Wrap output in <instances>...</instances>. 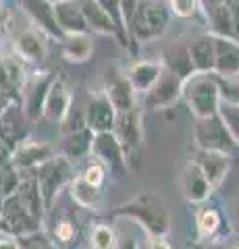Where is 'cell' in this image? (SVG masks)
I'll use <instances>...</instances> for the list:
<instances>
[{
  "label": "cell",
  "mask_w": 239,
  "mask_h": 249,
  "mask_svg": "<svg viewBox=\"0 0 239 249\" xmlns=\"http://www.w3.org/2000/svg\"><path fill=\"white\" fill-rule=\"evenodd\" d=\"M114 216L135 222V227L148 237H166L171 232V212L160 196L152 191L137 193L119 210H114Z\"/></svg>",
  "instance_id": "obj_1"
},
{
  "label": "cell",
  "mask_w": 239,
  "mask_h": 249,
  "mask_svg": "<svg viewBox=\"0 0 239 249\" xmlns=\"http://www.w3.org/2000/svg\"><path fill=\"white\" fill-rule=\"evenodd\" d=\"M183 100L187 102L194 119L217 116L222 102L221 81L214 73H191L183 81Z\"/></svg>",
  "instance_id": "obj_2"
},
{
  "label": "cell",
  "mask_w": 239,
  "mask_h": 249,
  "mask_svg": "<svg viewBox=\"0 0 239 249\" xmlns=\"http://www.w3.org/2000/svg\"><path fill=\"white\" fill-rule=\"evenodd\" d=\"M75 175H77L75 164L58 152L36 170V178H37V185H40L46 210L55 206V201L58 199L60 193L67 191V187Z\"/></svg>",
  "instance_id": "obj_3"
},
{
  "label": "cell",
  "mask_w": 239,
  "mask_h": 249,
  "mask_svg": "<svg viewBox=\"0 0 239 249\" xmlns=\"http://www.w3.org/2000/svg\"><path fill=\"white\" fill-rule=\"evenodd\" d=\"M191 137H194V145L198 150H217L231 156L239 150L219 114L208 116V119H194Z\"/></svg>",
  "instance_id": "obj_4"
},
{
  "label": "cell",
  "mask_w": 239,
  "mask_h": 249,
  "mask_svg": "<svg viewBox=\"0 0 239 249\" xmlns=\"http://www.w3.org/2000/svg\"><path fill=\"white\" fill-rule=\"evenodd\" d=\"M112 133L121 142L123 152H125V158H127V166L131 168L137 162V156H140L144 145V124H142L140 106L127 112H119L112 127Z\"/></svg>",
  "instance_id": "obj_5"
},
{
  "label": "cell",
  "mask_w": 239,
  "mask_h": 249,
  "mask_svg": "<svg viewBox=\"0 0 239 249\" xmlns=\"http://www.w3.org/2000/svg\"><path fill=\"white\" fill-rule=\"evenodd\" d=\"M55 154H56V147L50 145L48 142L27 137V139H23L21 143H17V147H15L11 164L17 168L21 175L36 173V170L40 168L46 160H50Z\"/></svg>",
  "instance_id": "obj_6"
},
{
  "label": "cell",
  "mask_w": 239,
  "mask_h": 249,
  "mask_svg": "<svg viewBox=\"0 0 239 249\" xmlns=\"http://www.w3.org/2000/svg\"><path fill=\"white\" fill-rule=\"evenodd\" d=\"M183 81L171 69H165L160 79L154 83V88L144 96V106L148 110H166L177 100L183 98Z\"/></svg>",
  "instance_id": "obj_7"
},
{
  "label": "cell",
  "mask_w": 239,
  "mask_h": 249,
  "mask_svg": "<svg viewBox=\"0 0 239 249\" xmlns=\"http://www.w3.org/2000/svg\"><path fill=\"white\" fill-rule=\"evenodd\" d=\"M179 189H181L183 199L187 201V204H191V206L206 204V201L212 197V193L217 191L210 185V181L206 178V175L202 173V168H200L191 158L185 162V166L181 170Z\"/></svg>",
  "instance_id": "obj_8"
},
{
  "label": "cell",
  "mask_w": 239,
  "mask_h": 249,
  "mask_svg": "<svg viewBox=\"0 0 239 249\" xmlns=\"http://www.w3.org/2000/svg\"><path fill=\"white\" fill-rule=\"evenodd\" d=\"M117 108L112 106L110 98L106 96L104 89L92 91L88 98V104L83 108V116H86V124L94 131V133H104V131H112L114 121H117Z\"/></svg>",
  "instance_id": "obj_9"
},
{
  "label": "cell",
  "mask_w": 239,
  "mask_h": 249,
  "mask_svg": "<svg viewBox=\"0 0 239 249\" xmlns=\"http://www.w3.org/2000/svg\"><path fill=\"white\" fill-rule=\"evenodd\" d=\"M92 158L100 160L109 168V173H125L127 158L123 152V145L117 139L112 131H104V133H94V142H92Z\"/></svg>",
  "instance_id": "obj_10"
},
{
  "label": "cell",
  "mask_w": 239,
  "mask_h": 249,
  "mask_svg": "<svg viewBox=\"0 0 239 249\" xmlns=\"http://www.w3.org/2000/svg\"><path fill=\"white\" fill-rule=\"evenodd\" d=\"M52 81L55 79L48 73H34L25 77V83L21 88V106L32 123H37L42 119L44 100H46V93H48Z\"/></svg>",
  "instance_id": "obj_11"
},
{
  "label": "cell",
  "mask_w": 239,
  "mask_h": 249,
  "mask_svg": "<svg viewBox=\"0 0 239 249\" xmlns=\"http://www.w3.org/2000/svg\"><path fill=\"white\" fill-rule=\"evenodd\" d=\"M29 123L32 121L27 119L21 102L11 100V102L0 110V137L17 147V143H21L23 139L29 137L27 135V124Z\"/></svg>",
  "instance_id": "obj_12"
},
{
  "label": "cell",
  "mask_w": 239,
  "mask_h": 249,
  "mask_svg": "<svg viewBox=\"0 0 239 249\" xmlns=\"http://www.w3.org/2000/svg\"><path fill=\"white\" fill-rule=\"evenodd\" d=\"M191 160L202 168V173L206 175V178L210 181V185L214 189H219V187L225 183V178L231 170V160H233V156L225 154V152H217V150H198L196 147Z\"/></svg>",
  "instance_id": "obj_13"
},
{
  "label": "cell",
  "mask_w": 239,
  "mask_h": 249,
  "mask_svg": "<svg viewBox=\"0 0 239 249\" xmlns=\"http://www.w3.org/2000/svg\"><path fill=\"white\" fill-rule=\"evenodd\" d=\"M129 21H131V29L135 31V36L140 40H150V37L163 34L168 17L165 9H160V6L146 4V6H137V11H133Z\"/></svg>",
  "instance_id": "obj_14"
},
{
  "label": "cell",
  "mask_w": 239,
  "mask_h": 249,
  "mask_svg": "<svg viewBox=\"0 0 239 249\" xmlns=\"http://www.w3.org/2000/svg\"><path fill=\"white\" fill-rule=\"evenodd\" d=\"M73 104V96L69 88L65 85V81L55 79L50 83V89L46 93V100H44V108H42V119L46 123H52V124H60L65 121V116L69 114Z\"/></svg>",
  "instance_id": "obj_15"
},
{
  "label": "cell",
  "mask_w": 239,
  "mask_h": 249,
  "mask_svg": "<svg viewBox=\"0 0 239 249\" xmlns=\"http://www.w3.org/2000/svg\"><path fill=\"white\" fill-rule=\"evenodd\" d=\"M92 142H94V131L90 127H81V129L69 131V133H60L56 152L63 154L65 158H69L73 164H77V162L90 158Z\"/></svg>",
  "instance_id": "obj_16"
},
{
  "label": "cell",
  "mask_w": 239,
  "mask_h": 249,
  "mask_svg": "<svg viewBox=\"0 0 239 249\" xmlns=\"http://www.w3.org/2000/svg\"><path fill=\"white\" fill-rule=\"evenodd\" d=\"M163 73H165V65L160 60H137L127 69L125 77L137 96L140 93L146 96L154 88V83L160 79Z\"/></svg>",
  "instance_id": "obj_17"
},
{
  "label": "cell",
  "mask_w": 239,
  "mask_h": 249,
  "mask_svg": "<svg viewBox=\"0 0 239 249\" xmlns=\"http://www.w3.org/2000/svg\"><path fill=\"white\" fill-rule=\"evenodd\" d=\"M214 54H217L214 75L222 77V79L239 75V42H235L233 37L217 36L214 37Z\"/></svg>",
  "instance_id": "obj_18"
},
{
  "label": "cell",
  "mask_w": 239,
  "mask_h": 249,
  "mask_svg": "<svg viewBox=\"0 0 239 249\" xmlns=\"http://www.w3.org/2000/svg\"><path fill=\"white\" fill-rule=\"evenodd\" d=\"M194 222H196L198 241H221V231L222 224H225V218H222V212L217 206H210L208 201L200 204L196 208Z\"/></svg>",
  "instance_id": "obj_19"
},
{
  "label": "cell",
  "mask_w": 239,
  "mask_h": 249,
  "mask_svg": "<svg viewBox=\"0 0 239 249\" xmlns=\"http://www.w3.org/2000/svg\"><path fill=\"white\" fill-rule=\"evenodd\" d=\"M17 197L21 201V206L25 208V212L34 218L37 224H42L44 214H46V204L40 191V185H37L36 173H27L23 175V181L17 189Z\"/></svg>",
  "instance_id": "obj_20"
},
{
  "label": "cell",
  "mask_w": 239,
  "mask_h": 249,
  "mask_svg": "<svg viewBox=\"0 0 239 249\" xmlns=\"http://www.w3.org/2000/svg\"><path fill=\"white\" fill-rule=\"evenodd\" d=\"M67 193H69V197H71V201L77 208L90 210V212H96V210L102 208V201H104L102 189L88 183L86 178L81 177V173L71 178V183H69V187H67Z\"/></svg>",
  "instance_id": "obj_21"
},
{
  "label": "cell",
  "mask_w": 239,
  "mask_h": 249,
  "mask_svg": "<svg viewBox=\"0 0 239 249\" xmlns=\"http://www.w3.org/2000/svg\"><path fill=\"white\" fill-rule=\"evenodd\" d=\"M104 91L110 98L112 106L117 108V112H127L140 106L137 104V93L133 91L125 75H114L110 81H106Z\"/></svg>",
  "instance_id": "obj_22"
},
{
  "label": "cell",
  "mask_w": 239,
  "mask_h": 249,
  "mask_svg": "<svg viewBox=\"0 0 239 249\" xmlns=\"http://www.w3.org/2000/svg\"><path fill=\"white\" fill-rule=\"evenodd\" d=\"M55 13H56L58 27L63 29L65 34H86V31L90 29L77 0H60V2L56 4Z\"/></svg>",
  "instance_id": "obj_23"
},
{
  "label": "cell",
  "mask_w": 239,
  "mask_h": 249,
  "mask_svg": "<svg viewBox=\"0 0 239 249\" xmlns=\"http://www.w3.org/2000/svg\"><path fill=\"white\" fill-rule=\"evenodd\" d=\"M189 60L196 73H214L217 67V54H214V37L202 36L189 46Z\"/></svg>",
  "instance_id": "obj_24"
},
{
  "label": "cell",
  "mask_w": 239,
  "mask_h": 249,
  "mask_svg": "<svg viewBox=\"0 0 239 249\" xmlns=\"http://www.w3.org/2000/svg\"><path fill=\"white\" fill-rule=\"evenodd\" d=\"M79 6L83 11V17L88 21V27L98 34H109L112 36L117 29V21L112 19V15L104 9L98 0H79Z\"/></svg>",
  "instance_id": "obj_25"
},
{
  "label": "cell",
  "mask_w": 239,
  "mask_h": 249,
  "mask_svg": "<svg viewBox=\"0 0 239 249\" xmlns=\"http://www.w3.org/2000/svg\"><path fill=\"white\" fill-rule=\"evenodd\" d=\"M15 50H17V56H21L23 60H29V62L44 60V56H46V40H44L42 31L23 29L21 34L15 37Z\"/></svg>",
  "instance_id": "obj_26"
},
{
  "label": "cell",
  "mask_w": 239,
  "mask_h": 249,
  "mask_svg": "<svg viewBox=\"0 0 239 249\" xmlns=\"http://www.w3.org/2000/svg\"><path fill=\"white\" fill-rule=\"evenodd\" d=\"M94 52V42L88 34H67L63 37V58L75 65L88 62Z\"/></svg>",
  "instance_id": "obj_27"
},
{
  "label": "cell",
  "mask_w": 239,
  "mask_h": 249,
  "mask_svg": "<svg viewBox=\"0 0 239 249\" xmlns=\"http://www.w3.org/2000/svg\"><path fill=\"white\" fill-rule=\"evenodd\" d=\"M27 11L40 23V27L46 34L56 36V37L63 34V29L58 27V21H56V13L48 2H44V0H27Z\"/></svg>",
  "instance_id": "obj_28"
},
{
  "label": "cell",
  "mask_w": 239,
  "mask_h": 249,
  "mask_svg": "<svg viewBox=\"0 0 239 249\" xmlns=\"http://www.w3.org/2000/svg\"><path fill=\"white\" fill-rule=\"evenodd\" d=\"M88 245L90 249H117L119 245V235L110 224L106 222H96L90 227L88 232Z\"/></svg>",
  "instance_id": "obj_29"
},
{
  "label": "cell",
  "mask_w": 239,
  "mask_h": 249,
  "mask_svg": "<svg viewBox=\"0 0 239 249\" xmlns=\"http://www.w3.org/2000/svg\"><path fill=\"white\" fill-rule=\"evenodd\" d=\"M219 116L225 123V127L229 129L231 137L239 147V104H233L229 100H222L221 108H219Z\"/></svg>",
  "instance_id": "obj_30"
},
{
  "label": "cell",
  "mask_w": 239,
  "mask_h": 249,
  "mask_svg": "<svg viewBox=\"0 0 239 249\" xmlns=\"http://www.w3.org/2000/svg\"><path fill=\"white\" fill-rule=\"evenodd\" d=\"M21 181H23V175L13 164L0 168V196L2 197L15 196L17 189H19V185H21Z\"/></svg>",
  "instance_id": "obj_31"
},
{
  "label": "cell",
  "mask_w": 239,
  "mask_h": 249,
  "mask_svg": "<svg viewBox=\"0 0 239 249\" xmlns=\"http://www.w3.org/2000/svg\"><path fill=\"white\" fill-rule=\"evenodd\" d=\"M81 177L94 187H100V189H102V187L106 185V178H109V168H106L100 160H96V158H92L90 156L86 168L81 170Z\"/></svg>",
  "instance_id": "obj_32"
},
{
  "label": "cell",
  "mask_w": 239,
  "mask_h": 249,
  "mask_svg": "<svg viewBox=\"0 0 239 249\" xmlns=\"http://www.w3.org/2000/svg\"><path fill=\"white\" fill-rule=\"evenodd\" d=\"M52 235H55L56 243L71 245L75 241V237H77V224L71 220V218H60V220H56V224H55Z\"/></svg>",
  "instance_id": "obj_33"
},
{
  "label": "cell",
  "mask_w": 239,
  "mask_h": 249,
  "mask_svg": "<svg viewBox=\"0 0 239 249\" xmlns=\"http://www.w3.org/2000/svg\"><path fill=\"white\" fill-rule=\"evenodd\" d=\"M222 89V100H229L233 104H239V75L237 77H227L225 81L221 83Z\"/></svg>",
  "instance_id": "obj_34"
},
{
  "label": "cell",
  "mask_w": 239,
  "mask_h": 249,
  "mask_svg": "<svg viewBox=\"0 0 239 249\" xmlns=\"http://www.w3.org/2000/svg\"><path fill=\"white\" fill-rule=\"evenodd\" d=\"M171 9L177 17H191L198 9V0H171Z\"/></svg>",
  "instance_id": "obj_35"
},
{
  "label": "cell",
  "mask_w": 239,
  "mask_h": 249,
  "mask_svg": "<svg viewBox=\"0 0 239 249\" xmlns=\"http://www.w3.org/2000/svg\"><path fill=\"white\" fill-rule=\"evenodd\" d=\"M13 152H15V145H13V143H9V142H4V139L0 137V168L11 166Z\"/></svg>",
  "instance_id": "obj_36"
},
{
  "label": "cell",
  "mask_w": 239,
  "mask_h": 249,
  "mask_svg": "<svg viewBox=\"0 0 239 249\" xmlns=\"http://www.w3.org/2000/svg\"><path fill=\"white\" fill-rule=\"evenodd\" d=\"M146 249H173V245L166 241V237H148L146 235Z\"/></svg>",
  "instance_id": "obj_37"
},
{
  "label": "cell",
  "mask_w": 239,
  "mask_h": 249,
  "mask_svg": "<svg viewBox=\"0 0 239 249\" xmlns=\"http://www.w3.org/2000/svg\"><path fill=\"white\" fill-rule=\"evenodd\" d=\"M98 2L102 4L104 9L112 15V19H114V21H119V19H121V15H123V11H119V9H121V0H98Z\"/></svg>",
  "instance_id": "obj_38"
},
{
  "label": "cell",
  "mask_w": 239,
  "mask_h": 249,
  "mask_svg": "<svg viewBox=\"0 0 239 249\" xmlns=\"http://www.w3.org/2000/svg\"><path fill=\"white\" fill-rule=\"evenodd\" d=\"M117 249H146V247L140 243V239H137V237L127 235V237H119Z\"/></svg>",
  "instance_id": "obj_39"
},
{
  "label": "cell",
  "mask_w": 239,
  "mask_h": 249,
  "mask_svg": "<svg viewBox=\"0 0 239 249\" xmlns=\"http://www.w3.org/2000/svg\"><path fill=\"white\" fill-rule=\"evenodd\" d=\"M198 243H200L198 249H225L219 241H198Z\"/></svg>",
  "instance_id": "obj_40"
},
{
  "label": "cell",
  "mask_w": 239,
  "mask_h": 249,
  "mask_svg": "<svg viewBox=\"0 0 239 249\" xmlns=\"http://www.w3.org/2000/svg\"><path fill=\"white\" fill-rule=\"evenodd\" d=\"M237 214H239V208H237Z\"/></svg>",
  "instance_id": "obj_41"
},
{
  "label": "cell",
  "mask_w": 239,
  "mask_h": 249,
  "mask_svg": "<svg viewBox=\"0 0 239 249\" xmlns=\"http://www.w3.org/2000/svg\"><path fill=\"white\" fill-rule=\"evenodd\" d=\"M235 249H239V245H237V247H235Z\"/></svg>",
  "instance_id": "obj_42"
},
{
  "label": "cell",
  "mask_w": 239,
  "mask_h": 249,
  "mask_svg": "<svg viewBox=\"0 0 239 249\" xmlns=\"http://www.w3.org/2000/svg\"><path fill=\"white\" fill-rule=\"evenodd\" d=\"M58 2H60V0H58Z\"/></svg>",
  "instance_id": "obj_43"
}]
</instances>
